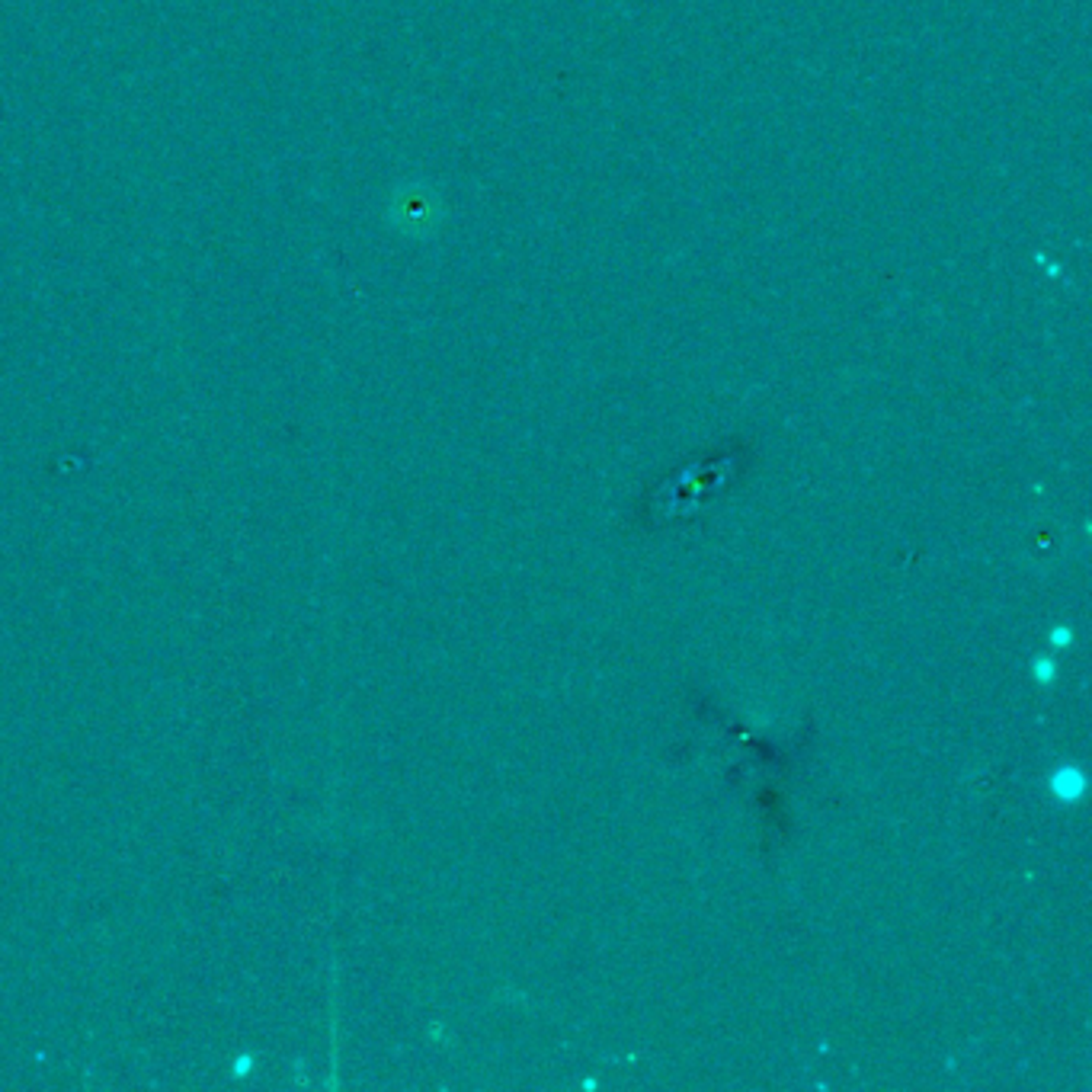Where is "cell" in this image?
I'll list each match as a JSON object with an SVG mask.
<instances>
[{
  "instance_id": "cell-1",
  "label": "cell",
  "mask_w": 1092,
  "mask_h": 1092,
  "mask_svg": "<svg viewBox=\"0 0 1092 1092\" xmlns=\"http://www.w3.org/2000/svg\"><path fill=\"white\" fill-rule=\"evenodd\" d=\"M1051 792L1064 805H1076L1086 794V776L1076 766H1057L1054 776H1051Z\"/></svg>"
},
{
  "instance_id": "cell-2",
  "label": "cell",
  "mask_w": 1092,
  "mask_h": 1092,
  "mask_svg": "<svg viewBox=\"0 0 1092 1092\" xmlns=\"http://www.w3.org/2000/svg\"><path fill=\"white\" fill-rule=\"evenodd\" d=\"M1054 673H1057V667H1054V660H1051V657L1035 660V676H1038V683L1051 685V683H1054Z\"/></svg>"
},
{
  "instance_id": "cell-3",
  "label": "cell",
  "mask_w": 1092,
  "mask_h": 1092,
  "mask_svg": "<svg viewBox=\"0 0 1092 1092\" xmlns=\"http://www.w3.org/2000/svg\"><path fill=\"white\" fill-rule=\"evenodd\" d=\"M1073 641V635H1070V628H1054L1051 631V644L1054 647H1067Z\"/></svg>"
}]
</instances>
